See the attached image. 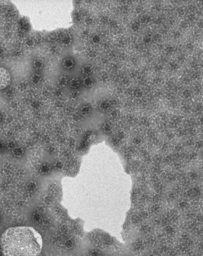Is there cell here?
Listing matches in <instances>:
<instances>
[{"label":"cell","mask_w":203,"mask_h":256,"mask_svg":"<svg viewBox=\"0 0 203 256\" xmlns=\"http://www.w3.org/2000/svg\"><path fill=\"white\" fill-rule=\"evenodd\" d=\"M0 246L3 256H39L43 240L32 227H12L2 234Z\"/></svg>","instance_id":"obj_1"},{"label":"cell","mask_w":203,"mask_h":256,"mask_svg":"<svg viewBox=\"0 0 203 256\" xmlns=\"http://www.w3.org/2000/svg\"><path fill=\"white\" fill-rule=\"evenodd\" d=\"M11 76L6 68L0 67V89L6 88L10 84Z\"/></svg>","instance_id":"obj_2"},{"label":"cell","mask_w":203,"mask_h":256,"mask_svg":"<svg viewBox=\"0 0 203 256\" xmlns=\"http://www.w3.org/2000/svg\"><path fill=\"white\" fill-rule=\"evenodd\" d=\"M74 65V59L68 58H66L63 62V66L67 70H70L72 68Z\"/></svg>","instance_id":"obj_3"},{"label":"cell","mask_w":203,"mask_h":256,"mask_svg":"<svg viewBox=\"0 0 203 256\" xmlns=\"http://www.w3.org/2000/svg\"><path fill=\"white\" fill-rule=\"evenodd\" d=\"M84 85L86 87H92L94 85L92 78L90 76H87L84 78L83 80Z\"/></svg>","instance_id":"obj_4"},{"label":"cell","mask_w":203,"mask_h":256,"mask_svg":"<svg viewBox=\"0 0 203 256\" xmlns=\"http://www.w3.org/2000/svg\"><path fill=\"white\" fill-rule=\"evenodd\" d=\"M93 68L92 66L86 65L83 67L82 70V72L84 74H86L87 76H89L90 74L92 72Z\"/></svg>","instance_id":"obj_5"},{"label":"cell","mask_w":203,"mask_h":256,"mask_svg":"<svg viewBox=\"0 0 203 256\" xmlns=\"http://www.w3.org/2000/svg\"><path fill=\"white\" fill-rule=\"evenodd\" d=\"M80 85V81L78 78H73L72 80H70V86L71 88L74 89L77 88L78 87H79Z\"/></svg>","instance_id":"obj_6"},{"label":"cell","mask_w":203,"mask_h":256,"mask_svg":"<svg viewBox=\"0 0 203 256\" xmlns=\"http://www.w3.org/2000/svg\"><path fill=\"white\" fill-rule=\"evenodd\" d=\"M68 78L66 76H62L59 78L58 84L62 87H65L68 85Z\"/></svg>","instance_id":"obj_7"},{"label":"cell","mask_w":203,"mask_h":256,"mask_svg":"<svg viewBox=\"0 0 203 256\" xmlns=\"http://www.w3.org/2000/svg\"><path fill=\"white\" fill-rule=\"evenodd\" d=\"M40 76L39 74H34L32 77H31V82H32L34 85H37V84H38L40 82Z\"/></svg>","instance_id":"obj_8"},{"label":"cell","mask_w":203,"mask_h":256,"mask_svg":"<svg viewBox=\"0 0 203 256\" xmlns=\"http://www.w3.org/2000/svg\"><path fill=\"white\" fill-rule=\"evenodd\" d=\"M34 68H35L36 70H42L44 66V63L42 60L38 59V60H36L35 62H34Z\"/></svg>","instance_id":"obj_9"},{"label":"cell","mask_w":203,"mask_h":256,"mask_svg":"<svg viewBox=\"0 0 203 256\" xmlns=\"http://www.w3.org/2000/svg\"><path fill=\"white\" fill-rule=\"evenodd\" d=\"M110 108V104L108 102H102L100 105L101 110L102 111H107Z\"/></svg>","instance_id":"obj_10"},{"label":"cell","mask_w":203,"mask_h":256,"mask_svg":"<svg viewBox=\"0 0 203 256\" xmlns=\"http://www.w3.org/2000/svg\"><path fill=\"white\" fill-rule=\"evenodd\" d=\"M90 111V108L88 106H86L83 108V112L85 114H88Z\"/></svg>","instance_id":"obj_11"},{"label":"cell","mask_w":203,"mask_h":256,"mask_svg":"<svg viewBox=\"0 0 203 256\" xmlns=\"http://www.w3.org/2000/svg\"><path fill=\"white\" fill-rule=\"evenodd\" d=\"M92 40L93 42L95 43H98L100 42V36H93Z\"/></svg>","instance_id":"obj_12"}]
</instances>
